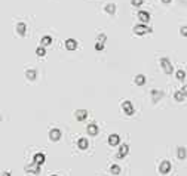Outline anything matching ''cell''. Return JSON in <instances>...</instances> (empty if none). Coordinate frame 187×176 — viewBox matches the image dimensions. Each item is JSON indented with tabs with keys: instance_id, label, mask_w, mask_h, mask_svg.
I'll return each mask as SVG.
<instances>
[{
	"instance_id": "obj_4",
	"label": "cell",
	"mask_w": 187,
	"mask_h": 176,
	"mask_svg": "<svg viewBox=\"0 0 187 176\" xmlns=\"http://www.w3.org/2000/svg\"><path fill=\"white\" fill-rule=\"evenodd\" d=\"M169 170H171V163H169L168 160L161 161V164H159V173L166 175V173H169Z\"/></svg>"
},
{
	"instance_id": "obj_33",
	"label": "cell",
	"mask_w": 187,
	"mask_h": 176,
	"mask_svg": "<svg viewBox=\"0 0 187 176\" xmlns=\"http://www.w3.org/2000/svg\"><path fill=\"white\" fill-rule=\"evenodd\" d=\"M51 176H58V175H51Z\"/></svg>"
},
{
	"instance_id": "obj_10",
	"label": "cell",
	"mask_w": 187,
	"mask_h": 176,
	"mask_svg": "<svg viewBox=\"0 0 187 176\" xmlns=\"http://www.w3.org/2000/svg\"><path fill=\"white\" fill-rule=\"evenodd\" d=\"M65 49L67 50H76L77 49V42L74 39H67L65 40Z\"/></svg>"
},
{
	"instance_id": "obj_9",
	"label": "cell",
	"mask_w": 187,
	"mask_h": 176,
	"mask_svg": "<svg viewBox=\"0 0 187 176\" xmlns=\"http://www.w3.org/2000/svg\"><path fill=\"white\" fill-rule=\"evenodd\" d=\"M129 153V147L128 143H123V145H120V148H119V153H117V158H123L125 155Z\"/></svg>"
},
{
	"instance_id": "obj_7",
	"label": "cell",
	"mask_w": 187,
	"mask_h": 176,
	"mask_svg": "<svg viewBox=\"0 0 187 176\" xmlns=\"http://www.w3.org/2000/svg\"><path fill=\"white\" fill-rule=\"evenodd\" d=\"M138 18H140L141 24H147V22H150V13L146 11H140L138 12Z\"/></svg>"
},
{
	"instance_id": "obj_23",
	"label": "cell",
	"mask_w": 187,
	"mask_h": 176,
	"mask_svg": "<svg viewBox=\"0 0 187 176\" xmlns=\"http://www.w3.org/2000/svg\"><path fill=\"white\" fill-rule=\"evenodd\" d=\"M25 77L28 78V80H34L36 78V71L34 70H27V71H25Z\"/></svg>"
},
{
	"instance_id": "obj_13",
	"label": "cell",
	"mask_w": 187,
	"mask_h": 176,
	"mask_svg": "<svg viewBox=\"0 0 187 176\" xmlns=\"http://www.w3.org/2000/svg\"><path fill=\"white\" fill-rule=\"evenodd\" d=\"M119 142H120V136H119V135H116V133H111V135L108 136V143H110L111 147H116V145H119Z\"/></svg>"
},
{
	"instance_id": "obj_17",
	"label": "cell",
	"mask_w": 187,
	"mask_h": 176,
	"mask_svg": "<svg viewBox=\"0 0 187 176\" xmlns=\"http://www.w3.org/2000/svg\"><path fill=\"white\" fill-rule=\"evenodd\" d=\"M134 83H135L137 86H143V85L146 83V76H143V74L135 76V78H134Z\"/></svg>"
},
{
	"instance_id": "obj_12",
	"label": "cell",
	"mask_w": 187,
	"mask_h": 176,
	"mask_svg": "<svg viewBox=\"0 0 187 176\" xmlns=\"http://www.w3.org/2000/svg\"><path fill=\"white\" fill-rule=\"evenodd\" d=\"M177 157H178V160H186V157H187L186 147H178L177 148Z\"/></svg>"
},
{
	"instance_id": "obj_24",
	"label": "cell",
	"mask_w": 187,
	"mask_h": 176,
	"mask_svg": "<svg viewBox=\"0 0 187 176\" xmlns=\"http://www.w3.org/2000/svg\"><path fill=\"white\" fill-rule=\"evenodd\" d=\"M175 77L178 78V80H181V81H183V80L186 78V71H184V70H178V71L175 73Z\"/></svg>"
},
{
	"instance_id": "obj_20",
	"label": "cell",
	"mask_w": 187,
	"mask_h": 176,
	"mask_svg": "<svg viewBox=\"0 0 187 176\" xmlns=\"http://www.w3.org/2000/svg\"><path fill=\"white\" fill-rule=\"evenodd\" d=\"M184 98H186V96L183 95V92H181V90H177L175 93H174V99H175L177 102H183Z\"/></svg>"
},
{
	"instance_id": "obj_1",
	"label": "cell",
	"mask_w": 187,
	"mask_h": 176,
	"mask_svg": "<svg viewBox=\"0 0 187 176\" xmlns=\"http://www.w3.org/2000/svg\"><path fill=\"white\" fill-rule=\"evenodd\" d=\"M134 34H137V36H144L146 33H152L153 30L150 27H146L144 24H137V25H134Z\"/></svg>"
},
{
	"instance_id": "obj_8",
	"label": "cell",
	"mask_w": 187,
	"mask_h": 176,
	"mask_svg": "<svg viewBox=\"0 0 187 176\" xmlns=\"http://www.w3.org/2000/svg\"><path fill=\"white\" fill-rule=\"evenodd\" d=\"M74 117H76V120L77 121L86 120V117H88V111L86 110H77L76 112H74Z\"/></svg>"
},
{
	"instance_id": "obj_32",
	"label": "cell",
	"mask_w": 187,
	"mask_h": 176,
	"mask_svg": "<svg viewBox=\"0 0 187 176\" xmlns=\"http://www.w3.org/2000/svg\"><path fill=\"white\" fill-rule=\"evenodd\" d=\"M162 3H171V0H162Z\"/></svg>"
},
{
	"instance_id": "obj_25",
	"label": "cell",
	"mask_w": 187,
	"mask_h": 176,
	"mask_svg": "<svg viewBox=\"0 0 187 176\" xmlns=\"http://www.w3.org/2000/svg\"><path fill=\"white\" fill-rule=\"evenodd\" d=\"M110 173H111V175H119V173H120V167H119V166L117 164H113L111 166V167H110Z\"/></svg>"
},
{
	"instance_id": "obj_6",
	"label": "cell",
	"mask_w": 187,
	"mask_h": 176,
	"mask_svg": "<svg viewBox=\"0 0 187 176\" xmlns=\"http://www.w3.org/2000/svg\"><path fill=\"white\" fill-rule=\"evenodd\" d=\"M164 96H165L164 90H161V89H153V90H152V101H153V102L161 101Z\"/></svg>"
},
{
	"instance_id": "obj_19",
	"label": "cell",
	"mask_w": 187,
	"mask_h": 176,
	"mask_svg": "<svg viewBox=\"0 0 187 176\" xmlns=\"http://www.w3.org/2000/svg\"><path fill=\"white\" fill-rule=\"evenodd\" d=\"M25 170H27V172H31V170H33L36 175H37V173L40 172V166H39V164H34V163H33V166H25Z\"/></svg>"
},
{
	"instance_id": "obj_2",
	"label": "cell",
	"mask_w": 187,
	"mask_h": 176,
	"mask_svg": "<svg viewBox=\"0 0 187 176\" xmlns=\"http://www.w3.org/2000/svg\"><path fill=\"white\" fill-rule=\"evenodd\" d=\"M161 67H162L164 73L165 74H168V76H171V74L174 73V68H172L171 61H169L168 58H162V59H161Z\"/></svg>"
},
{
	"instance_id": "obj_18",
	"label": "cell",
	"mask_w": 187,
	"mask_h": 176,
	"mask_svg": "<svg viewBox=\"0 0 187 176\" xmlns=\"http://www.w3.org/2000/svg\"><path fill=\"white\" fill-rule=\"evenodd\" d=\"M77 147H79L80 150H86V148L89 147V142H88V139H86V138H80V139L77 141Z\"/></svg>"
},
{
	"instance_id": "obj_31",
	"label": "cell",
	"mask_w": 187,
	"mask_h": 176,
	"mask_svg": "<svg viewBox=\"0 0 187 176\" xmlns=\"http://www.w3.org/2000/svg\"><path fill=\"white\" fill-rule=\"evenodd\" d=\"M3 176H12L9 172H3Z\"/></svg>"
},
{
	"instance_id": "obj_22",
	"label": "cell",
	"mask_w": 187,
	"mask_h": 176,
	"mask_svg": "<svg viewBox=\"0 0 187 176\" xmlns=\"http://www.w3.org/2000/svg\"><path fill=\"white\" fill-rule=\"evenodd\" d=\"M52 43V37L51 36H45V37H42V40H40V44L42 46H48V44Z\"/></svg>"
},
{
	"instance_id": "obj_14",
	"label": "cell",
	"mask_w": 187,
	"mask_h": 176,
	"mask_svg": "<svg viewBox=\"0 0 187 176\" xmlns=\"http://www.w3.org/2000/svg\"><path fill=\"white\" fill-rule=\"evenodd\" d=\"M15 30H16V34H18V36H25L27 25H25L24 22H18V24H16V27H15Z\"/></svg>"
},
{
	"instance_id": "obj_26",
	"label": "cell",
	"mask_w": 187,
	"mask_h": 176,
	"mask_svg": "<svg viewBox=\"0 0 187 176\" xmlns=\"http://www.w3.org/2000/svg\"><path fill=\"white\" fill-rule=\"evenodd\" d=\"M103 49H104V43H103V42H97V44H95V50L100 52V50H103Z\"/></svg>"
},
{
	"instance_id": "obj_30",
	"label": "cell",
	"mask_w": 187,
	"mask_h": 176,
	"mask_svg": "<svg viewBox=\"0 0 187 176\" xmlns=\"http://www.w3.org/2000/svg\"><path fill=\"white\" fill-rule=\"evenodd\" d=\"M181 92H183V95H184V96H187V85H184V86L181 88Z\"/></svg>"
},
{
	"instance_id": "obj_3",
	"label": "cell",
	"mask_w": 187,
	"mask_h": 176,
	"mask_svg": "<svg viewBox=\"0 0 187 176\" xmlns=\"http://www.w3.org/2000/svg\"><path fill=\"white\" fill-rule=\"evenodd\" d=\"M122 110H123V112H125L126 116H132V114L135 112L132 104H131V101H123V102H122Z\"/></svg>"
},
{
	"instance_id": "obj_15",
	"label": "cell",
	"mask_w": 187,
	"mask_h": 176,
	"mask_svg": "<svg viewBox=\"0 0 187 176\" xmlns=\"http://www.w3.org/2000/svg\"><path fill=\"white\" fill-rule=\"evenodd\" d=\"M33 163H34V164L42 166L43 163H45V154H42V153H37V154L33 157Z\"/></svg>"
},
{
	"instance_id": "obj_5",
	"label": "cell",
	"mask_w": 187,
	"mask_h": 176,
	"mask_svg": "<svg viewBox=\"0 0 187 176\" xmlns=\"http://www.w3.org/2000/svg\"><path fill=\"white\" fill-rule=\"evenodd\" d=\"M49 139L52 141V142H57V141H59L61 139V130L59 129H51L49 130Z\"/></svg>"
},
{
	"instance_id": "obj_29",
	"label": "cell",
	"mask_w": 187,
	"mask_h": 176,
	"mask_svg": "<svg viewBox=\"0 0 187 176\" xmlns=\"http://www.w3.org/2000/svg\"><path fill=\"white\" fill-rule=\"evenodd\" d=\"M131 3H132L134 6H141V5H143V0H131Z\"/></svg>"
},
{
	"instance_id": "obj_21",
	"label": "cell",
	"mask_w": 187,
	"mask_h": 176,
	"mask_svg": "<svg viewBox=\"0 0 187 176\" xmlns=\"http://www.w3.org/2000/svg\"><path fill=\"white\" fill-rule=\"evenodd\" d=\"M36 55L39 56V58H43V56L46 55V50H45V46H39V47L36 49Z\"/></svg>"
},
{
	"instance_id": "obj_27",
	"label": "cell",
	"mask_w": 187,
	"mask_h": 176,
	"mask_svg": "<svg viewBox=\"0 0 187 176\" xmlns=\"http://www.w3.org/2000/svg\"><path fill=\"white\" fill-rule=\"evenodd\" d=\"M97 40H98V42H103V43H104L105 40H107V36H105V34H98V37H97Z\"/></svg>"
},
{
	"instance_id": "obj_16",
	"label": "cell",
	"mask_w": 187,
	"mask_h": 176,
	"mask_svg": "<svg viewBox=\"0 0 187 176\" xmlns=\"http://www.w3.org/2000/svg\"><path fill=\"white\" fill-rule=\"evenodd\" d=\"M104 11L107 12L108 15H111V16H113V15L116 13V5H115V3H108V5H105Z\"/></svg>"
},
{
	"instance_id": "obj_28",
	"label": "cell",
	"mask_w": 187,
	"mask_h": 176,
	"mask_svg": "<svg viewBox=\"0 0 187 176\" xmlns=\"http://www.w3.org/2000/svg\"><path fill=\"white\" fill-rule=\"evenodd\" d=\"M180 34H181L183 37H187V25H184V27L180 28Z\"/></svg>"
},
{
	"instance_id": "obj_11",
	"label": "cell",
	"mask_w": 187,
	"mask_h": 176,
	"mask_svg": "<svg viewBox=\"0 0 187 176\" xmlns=\"http://www.w3.org/2000/svg\"><path fill=\"white\" fill-rule=\"evenodd\" d=\"M86 132L89 136H95V135H98V126L95 124V123H91V124H88V127H86Z\"/></svg>"
}]
</instances>
